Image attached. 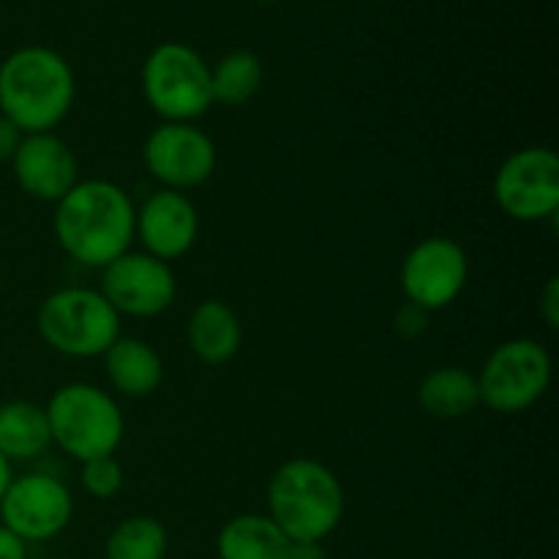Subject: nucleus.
<instances>
[{"instance_id": "1", "label": "nucleus", "mask_w": 559, "mask_h": 559, "mask_svg": "<svg viewBox=\"0 0 559 559\" xmlns=\"http://www.w3.org/2000/svg\"><path fill=\"white\" fill-rule=\"evenodd\" d=\"M134 202L112 180H80L55 202V240L69 260L107 267L134 246Z\"/></svg>"}, {"instance_id": "2", "label": "nucleus", "mask_w": 559, "mask_h": 559, "mask_svg": "<svg viewBox=\"0 0 559 559\" xmlns=\"http://www.w3.org/2000/svg\"><path fill=\"white\" fill-rule=\"evenodd\" d=\"M76 80L69 60L49 47H20L0 63V115L22 134L55 131L71 112Z\"/></svg>"}, {"instance_id": "3", "label": "nucleus", "mask_w": 559, "mask_h": 559, "mask_svg": "<svg viewBox=\"0 0 559 559\" xmlns=\"http://www.w3.org/2000/svg\"><path fill=\"white\" fill-rule=\"evenodd\" d=\"M267 516L289 540L322 544L344 519V486L328 464L298 456L267 480Z\"/></svg>"}, {"instance_id": "4", "label": "nucleus", "mask_w": 559, "mask_h": 559, "mask_svg": "<svg viewBox=\"0 0 559 559\" xmlns=\"http://www.w3.org/2000/svg\"><path fill=\"white\" fill-rule=\"evenodd\" d=\"M52 445L74 462L115 456L126 435V420L118 402L91 382H69L47 402Z\"/></svg>"}, {"instance_id": "5", "label": "nucleus", "mask_w": 559, "mask_h": 559, "mask_svg": "<svg viewBox=\"0 0 559 559\" xmlns=\"http://www.w3.org/2000/svg\"><path fill=\"white\" fill-rule=\"evenodd\" d=\"M38 336L66 358H102L120 336V317L93 287H60L36 311Z\"/></svg>"}, {"instance_id": "6", "label": "nucleus", "mask_w": 559, "mask_h": 559, "mask_svg": "<svg viewBox=\"0 0 559 559\" xmlns=\"http://www.w3.org/2000/svg\"><path fill=\"white\" fill-rule=\"evenodd\" d=\"M142 93L164 123H194L213 107L211 66L189 44L164 41L142 63Z\"/></svg>"}, {"instance_id": "7", "label": "nucleus", "mask_w": 559, "mask_h": 559, "mask_svg": "<svg viewBox=\"0 0 559 559\" xmlns=\"http://www.w3.org/2000/svg\"><path fill=\"white\" fill-rule=\"evenodd\" d=\"M478 380L480 404L500 415L535 407L551 385V355L535 338H511L486 358Z\"/></svg>"}, {"instance_id": "8", "label": "nucleus", "mask_w": 559, "mask_h": 559, "mask_svg": "<svg viewBox=\"0 0 559 559\" xmlns=\"http://www.w3.org/2000/svg\"><path fill=\"white\" fill-rule=\"evenodd\" d=\"M495 200L513 222H546L559 211V158L551 147L511 153L495 175Z\"/></svg>"}, {"instance_id": "9", "label": "nucleus", "mask_w": 559, "mask_h": 559, "mask_svg": "<svg viewBox=\"0 0 559 559\" xmlns=\"http://www.w3.org/2000/svg\"><path fill=\"white\" fill-rule=\"evenodd\" d=\"M402 293L407 304L424 311H440L456 304L469 282V257L453 238L435 235L407 251L402 262Z\"/></svg>"}, {"instance_id": "10", "label": "nucleus", "mask_w": 559, "mask_h": 559, "mask_svg": "<svg viewBox=\"0 0 559 559\" xmlns=\"http://www.w3.org/2000/svg\"><path fill=\"white\" fill-rule=\"evenodd\" d=\"M142 162L153 180L169 191H191L216 173V142L194 123H162L147 134Z\"/></svg>"}, {"instance_id": "11", "label": "nucleus", "mask_w": 559, "mask_h": 559, "mask_svg": "<svg viewBox=\"0 0 559 559\" xmlns=\"http://www.w3.org/2000/svg\"><path fill=\"white\" fill-rule=\"evenodd\" d=\"M74 516L69 486L47 473L20 475L0 500V524L25 544H44L63 533Z\"/></svg>"}, {"instance_id": "12", "label": "nucleus", "mask_w": 559, "mask_h": 559, "mask_svg": "<svg viewBox=\"0 0 559 559\" xmlns=\"http://www.w3.org/2000/svg\"><path fill=\"white\" fill-rule=\"evenodd\" d=\"M98 293L118 311L120 320L123 317L151 320L175 304L178 282L169 262L156 260L145 251H126L107 267H102Z\"/></svg>"}, {"instance_id": "13", "label": "nucleus", "mask_w": 559, "mask_h": 559, "mask_svg": "<svg viewBox=\"0 0 559 559\" xmlns=\"http://www.w3.org/2000/svg\"><path fill=\"white\" fill-rule=\"evenodd\" d=\"M200 238V213L183 191L158 189L136 207L134 240L162 262L180 260Z\"/></svg>"}, {"instance_id": "14", "label": "nucleus", "mask_w": 559, "mask_h": 559, "mask_svg": "<svg viewBox=\"0 0 559 559\" xmlns=\"http://www.w3.org/2000/svg\"><path fill=\"white\" fill-rule=\"evenodd\" d=\"M16 186L38 202H60L80 183V164L69 142L55 131L25 134L11 156Z\"/></svg>"}, {"instance_id": "15", "label": "nucleus", "mask_w": 559, "mask_h": 559, "mask_svg": "<svg viewBox=\"0 0 559 559\" xmlns=\"http://www.w3.org/2000/svg\"><path fill=\"white\" fill-rule=\"evenodd\" d=\"M186 342L194 358L205 366H224L240 353L243 325L229 304L207 298L194 306L186 325Z\"/></svg>"}, {"instance_id": "16", "label": "nucleus", "mask_w": 559, "mask_h": 559, "mask_svg": "<svg viewBox=\"0 0 559 559\" xmlns=\"http://www.w3.org/2000/svg\"><path fill=\"white\" fill-rule=\"evenodd\" d=\"M107 380L120 396L145 399L156 393L164 382V360L145 338L120 333L112 347L102 355Z\"/></svg>"}, {"instance_id": "17", "label": "nucleus", "mask_w": 559, "mask_h": 559, "mask_svg": "<svg viewBox=\"0 0 559 559\" xmlns=\"http://www.w3.org/2000/svg\"><path fill=\"white\" fill-rule=\"evenodd\" d=\"M418 407L437 420L467 418L480 407L478 380L462 366H440L420 380Z\"/></svg>"}, {"instance_id": "18", "label": "nucleus", "mask_w": 559, "mask_h": 559, "mask_svg": "<svg viewBox=\"0 0 559 559\" xmlns=\"http://www.w3.org/2000/svg\"><path fill=\"white\" fill-rule=\"evenodd\" d=\"M52 445L47 409L33 402L0 404V456L9 464L33 462Z\"/></svg>"}, {"instance_id": "19", "label": "nucleus", "mask_w": 559, "mask_h": 559, "mask_svg": "<svg viewBox=\"0 0 559 559\" xmlns=\"http://www.w3.org/2000/svg\"><path fill=\"white\" fill-rule=\"evenodd\" d=\"M289 538L267 513H238L216 538L218 559H284Z\"/></svg>"}, {"instance_id": "20", "label": "nucleus", "mask_w": 559, "mask_h": 559, "mask_svg": "<svg viewBox=\"0 0 559 559\" xmlns=\"http://www.w3.org/2000/svg\"><path fill=\"white\" fill-rule=\"evenodd\" d=\"M262 80H265L262 60L249 49H233L211 69L213 104L243 107L260 93Z\"/></svg>"}, {"instance_id": "21", "label": "nucleus", "mask_w": 559, "mask_h": 559, "mask_svg": "<svg viewBox=\"0 0 559 559\" xmlns=\"http://www.w3.org/2000/svg\"><path fill=\"white\" fill-rule=\"evenodd\" d=\"M169 535L158 519L129 516L115 524L104 544V559H164Z\"/></svg>"}, {"instance_id": "22", "label": "nucleus", "mask_w": 559, "mask_h": 559, "mask_svg": "<svg viewBox=\"0 0 559 559\" xmlns=\"http://www.w3.org/2000/svg\"><path fill=\"white\" fill-rule=\"evenodd\" d=\"M80 480L85 495H91L93 500H112V497H118L126 486L123 464H120L115 456H102V459H91V462H82Z\"/></svg>"}, {"instance_id": "23", "label": "nucleus", "mask_w": 559, "mask_h": 559, "mask_svg": "<svg viewBox=\"0 0 559 559\" xmlns=\"http://www.w3.org/2000/svg\"><path fill=\"white\" fill-rule=\"evenodd\" d=\"M393 325H396V331L402 333V336L415 338V336H420V333H426V325H429V311L418 309V306H413V304H404L402 309L396 311V320H393Z\"/></svg>"}, {"instance_id": "24", "label": "nucleus", "mask_w": 559, "mask_h": 559, "mask_svg": "<svg viewBox=\"0 0 559 559\" xmlns=\"http://www.w3.org/2000/svg\"><path fill=\"white\" fill-rule=\"evenodd\" d=\"M540 317H544L546 328L557 331L559 328V278L551 276L546 282L544 293H540Z\"/></svg>"}, {"instance_id": "25", "label": "nucleus", "mask_w": 559, "mask_h": 559, "mask_svg": "<svg viewBox=\"0 0 559 559\" xmlns=\"http://www.w3.org/2000/svg\"><path fill=\"white\" fill-rule=\"evenodd\" d=\"M22 136L25 134H22V131L16 129L9 118H3V115H0V162H11V156H14L16 147H20Z\"/></svg>"}, {"instance_id": "26", "label": "nucleus", "mask_w": 559, "mask_h": 559, "mask_svg": "<svg viewBox=\"0 0 559 559\" xmlns=\"http://www.w3.org/2000/svg\"><path fill=\"white\" fill-rule=\"evenodd\" d=\"M0 559H27V544L0 524Z\"/></svg>"}, {"instance_id": "27", "label": "nucleus", "mask_w": 559, "mask_h": 559, "mask_svg": "<svg viewBox=\"0 0 559 559\" xmlns=\"http://www.w3.org/2000/svg\"><path fill=\"white\" fill-rule=\"evenodd\" d=\"M284 559H328V551L322 544H311V540H289Z\"/></svg>"}, {"instance_id": "28", "label": "nucleus", "mask_w": 559, "mask_h": 559, "mask_svg": "<svg viewBox=\"0 0 559 559\" xmlns=\"http://www.w3.org/2000/svg\"><path fill=\"white\" fill-rule=\"evenodd\" d=\"M11 480H14V469H11V464L0 456V500H3V495H5V489H9Z\"/></svg>"}, {"instance_id": "29", "label": "nucleus", "mask_w": 559, "mask_h": 559, "mask_svg": "<svg viewBox=\"0 0 559 559\" xmlns=\"http://www.w3.org/2000/svg\"><path fill=\"white\" fill-rule=\"evenodd\" d=\"M254 3H276V0H254Z\"/></svg>"}]
</instances>
